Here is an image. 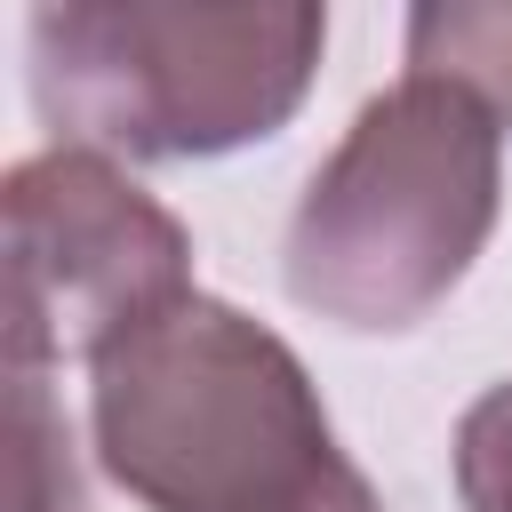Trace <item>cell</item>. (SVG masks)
<instances>
[{
	"label": "cell",
	"mask_w": 512,
	"mask_h": 512,
	"mask_svg": "<svg viewBox=\"0 0 512 512\" xmlns=\"http://www.w3.org/2000/svg\"><path fill=\"white\" fill-rule=\"evenodd\" d=\"M320 48L328 16L304 0H40L24 16L40 120L104 160H216L280 136Z\"/></svg>",
	"instance_id": "3957f363"
},
{
	"label": "cell",
	"mask_w": 512,
	"mask_h": 512,
	"mask_svg": "<svg viewBox=\"0 0 512 512\" xmlns=\"http://www.w3.org/2000/svg\"><path fill=\"white\" fill-rule=\"evenodd\" d=\"M368 512H384V504H368Z\"/></svg>",
	"instance_id": "ba28073f"
},
{
	"label": "cell",
	"mask_w": 512,
	"mask_h": 512,
	"mask_svg": "<svg viewBox=\"0 0 512 512\" xmlns=\"http://www.w3.org/2000/svg\"><path fill=\"white\" fill-rule=\"evenodd\" d=\"M8 216V368L48 376L104 360L120 336L192 296V232L120 160L88 144L24 152L0 184Z\"/></svg>",
	"instance_id": "277c9868"
},
{
	"label": "cell",
	"mask_w": 512,
	"mask_h": 512,
	"mask_svg": "<svg viewBox=\"0 0 512 512\" xmlns=\"http://www.w3.org/2000/svg\"><path fill=\"white\" fill-rule=\"evenodd\" d=\"M456 496L464 512H512V376L456 416Z\"/></svg>",
	"instance_id": "52a82bcc"
},
{
	"label": "cell",
	"mask_w": 512,
	"mask_h": 512,
	"mask_svg": "<svg viewBox=\"0 0 512 512\" xmlns=\"http://www.w3.org/2000/svg\"><path fill=\"white\" fill-rule=\"evenodd\" d=\"M408 72L464 88L496 128H512V8L496 0H424L408 8Z\"/></svg>",
	"instance_id": "5b68a950"
},
{
	"label": "cell",
	"mask_w": 512,
	"mask_h": 512,
	"mask_svg": "<svg viewBox=\"0 0 512 512\" xmlns=\"http://www.w3.org/2000/svg\"><path fill=\"white\" fill-rule=\"evenodd\" d=\"M88 440L144 512L376 504L288 336L200 288L88 368Z\"/></svg>",
	"instance_id": "6da1fadb"
},
{
	"label": "cell",
	"mask_w": 512,
	"mask_h": 512,
	"mask_svg": "<svg viewBox=\"0 0 512 512\" xmlns=\"http://www.w3.org/2000/svg\"><path fill=\"white\" fill-rule=\"evenodd\" d=\"M16 384V512H80V464H72V432L64 408L48 400V376L8 368Z\"/></svg>",
	"instance_id": "8992f818"
},
{
	"label": "cell",
	"mask_w": 512,
	"mask_h": 512,
	"mask_svg": "<svg viewBox=\"0 0 512 512\" xmlns=\"http://www.w3.org/2000/svg\"><path fill=\"white\" fill-rule=\"evenodd\" d=\"M496 208L504 128L464 88L400 72L304 176L280 232V280L344 336H408L464 288Z\"/></svg>",
	"instance_id": "7a4b0ae2"
}]
</instances>
